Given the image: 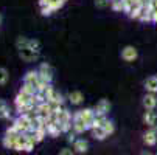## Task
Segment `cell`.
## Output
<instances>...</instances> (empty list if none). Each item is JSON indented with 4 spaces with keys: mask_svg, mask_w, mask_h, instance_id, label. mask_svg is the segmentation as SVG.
Returning a JSON list of instances; mask_svg holds the SVG:
<instances>
[{
    "mask_svg": "<svg viewBox=\"0 0 157 155\" xmlns=\"http://www.w3.org/2000/svg\"><path fill=\"white\" fill-rule=\"evenodd\" d=\"M37 72H39V78L42 82H47V84L53 82V68L48 62H40Z\"/></svg>",
    "mask_w": 157,
    "mask_h": 155,
    "instance_id": "cell-1",
    "label": "cell"
},
{
    "mask_svg": "<svg viewBox=\"0 0 157 155\" xmlns=\"http://www.w3.org/2000/svg\"><path fill=\"white\" fill-rule=\"evenodd\" d=\"M16 48L20 50V48H34V50H40V42L37 39H28V37H24L20 36L16 39Z\"/></svg>",
    "mask_w": 157,
    "mask_h": 155,
    "instance_id": "cell-2",
    "label": "cell"
},
{
    "mask_svg": "<svg viewBox=\"0 0 157 155\" xmlns=\"http://www.w3.org/2000/svg\"><path fill=\"white\" fill-rule=\"evenodd\" d=\"M19 53V57L25 62H34L39 59V54H40V50H34V48H20L17 50Z\"/></svg>",
    "mask_w": 157,
    "mask_h": 155,
    "instance_id": "cell-3",
    "label": "cell"
},
{
    "mask_svg": "<svg viewBox=\"0 0 157 155\" xmlns=\"http://www.w3.org/2000/svg\"><path fill=\"white\" fill-rule=\"evenodd\" d=\"M31 102V96L30 95H25V93H17V96L14 98V105H16V110H17V113L20 115L22 112H24V109Z\"/></svg>",
    "mask_w": 157,
    "mask_h": 155,
    "instance_id": "cell-4",
    "label": "cell"
},
{
    "mask_svg": "<svg viewBox=\"0 0 157 155\" xmlns=\"http://www.w3.org/2000/svg\"><path fill=\"white\" fill-rule=\"evenodd\" d=\"M72 123H73V132H75V134H78V135H81V134H84L86 130H89V126L82 121V118L79 115V110H76V112L73 113Z\"/></svg>",
    "mask_w": 157,
    "mask_h": 155,
    "instance_id": "cell-5",
    "label": "cell"
},
{
    "mask_svg": "<svg viewBox=\"0 0 157 155\" xmlns=\"http://www.w3.org/2000/svg\"><path fill=\"white\" fill-rule=\"evenodd\" d=\"M139 57V51L136 47H132V45H126L123 50H121V59L124 62H134V61H137Z\"/></svg>",
    "mask_w": 157,
    "mask_h": 155,
    "instance_id": "cell-6",
    "label": "cell"
},
{
    "mask_svg": "<svg viewBox=\"0 0 157 155\" xmlns=\"http://www.w3.org/2000/svg\"><path fill=\"white\" fill-rule=\"evenodd\" d=\"M109 112H110V101L106 99V98L100 99V101L97 102V105H95V113H97V115H104V116H107Z\"/></svg>",
    "mask_w": 157,
    "mask_h": 155,
    "instance_id": "cell-7",
    "label": "cell"
},
{
    "mask_svg": "<svg viewBox=\"0 0 157 155\" xmlns=\"http://www.w3.org/2000/svg\"><path fill=\"white\" fill-rule=\"evenodd\" d=\"M34 112L37 115H44V116H52L53 115V105L50 104V101H45V102H40L36 105V110Z\"/></svg>",
    "mask_w": 157,
    "mask_h": 155,
    "instance_id": "cell-8",
    "label": "cell"
},
{
    "mask_svg": "<svg viewBox=\"0 0 157 155\" xmlns=\"http://www.w3.org/2000/svg\"><path fill=\"white\" fill-rule=\"evenodd\" d=\"M143 123L149 127V129H155L157 127V113L154 110H146L143 113Z\"/></svg>",
    "mask_w": 157,
    "mask_h": 155,
    "instance_id": "cell-9",
    "label": "cell"
},
{
    "mask_svg": "<svg viewBox=\"0 0 157 155\" xmlns=\"http://www.w3.org/2000/svg\"><path fill=\"white\" fill-rule=\"evenodd\" d=\"M142 104H143V107L146 110H154L157 107V96H155V93H148L146 92V95L143 96Z\"/></svg>",
    "mask_w": 157,
    "mask_h": 155,
    "instance_id": "cell-10",
    "label": "cell"
},
{
    "mask_svg": "<svg viewBox=\"0 0 157 155\" xmlns=\"http://www.w3.org/2000/svg\"><path fill=\"white\" fill-rule=\"evenodd\" d=\"M39 81H40V78H39V72L37 70H28V72H25V75H24V82H27V84H31V85H37L39 84Z\"/></svg>",
    "mask_w": 157,
    "mask_h": 155,
    "instance_id": "cell-11",
    "label": "cell"
},
{
    "mask_svg": "<svg viewBox=\"0 0 157 155\" xmlns=\"http://www.w3.org/2000/svg\"><path fill=\"white\" fill-rule=\"evenodd\" d=\"M79 115H81L82 121L89 126V124H90V123L94 121V118H95V109H90V107L81 109V110H79Z\"/></svg>",
    "mask_w": 157,
    "mask_h": 155,
    "instance_id": "cell-12",
    "label": "cell"
},
{
    "mask_svg": "<svg viewBox=\"0 0 157 155\" xmlns=\"http://www.w3.org/2000/svg\"><path fill=\"white\" fill-rule=\"evenodd\" d=\"M143 141L146 146H155L157 143V130L155 129H149L145 132V135H143Z\"/></svg>",
    "mask_w": 157,
    "mask_h": 155,
    "instance_id": "cell-13",
    "label": "cell"
},
{
    "mask_svg": "<svg viewBox=\"0 0 157 155\" xmlns=\"http://www.w3.org/2000/svg\"><path fill=\"white\" fill-rule=\"evenodd\" d=\"M73 150H75V153H86L89 150V143L84 138H78L73 143Z\"/></svg>",
    "mask_w": 157,
    "mask_h": 155,
    "instance_id": "cell-14",
    "label": "cell"
},
{
    "mask_svg": "<svg viewBox=\"0 0 157 155\" xmlns=\"http://www.w3.org/2000/svg\"><path fill=\"white\" fill-rule=\"evenodd\" d=\"M145 90L148 93H157V76H149L145 81Z\"/></svg>",
    "mask_w": 157,
    "mask_h": 155,
    "instance_id": "cell-15",
    "label": "cell"
},
{
    "mask_svg": "<svg viewBox=\"0 0 157 155\" xmlns=\"http://www.w3.org/2000/svg\"><path fill=\"white\" fill-rule=\"evenodd\" d=\"M47 134H48V137H52V138H56V137H59V134H62L61 127H59V124H58L56 121H50V123L47 124Z\"/></svg>",
    "mask_w": 157,
    "mask_h": 155,
    "instance_id": "cell-16",
    "label": "cell"
},
{
    "mask_svg": "<svg viewBox=\"0 0 157 155\" xmlns=\"http://www.w3.org/2000/svg\"><path fill=\"white\" fill-rule=\"evenodd\" d=\"M20 134H17V135H10V134H5V137L2 138V144H3V147H6V149H14V144H16V141H17V137H19Z\"/></svg>",
    "mask_w": 157,
    "mask_h": 155,
    "instance_id": "cell-17",
    "label": "cell"
},
{
    "mask_svg": "<svg viewBox=\"0 0 157 155\" xmlns=\"http://www.w3.org/2000/svg\"><path fill=\"white\" fill-rule=\"evenodd\" d=\"M69 101L73 104V105H79L82 101H84V95L79 92V90H73L69 93Z\"/></svg>",
    "mask_w": 157,
    "mask_h": 155,
    "instance_id": "cell-18",
    "label": "cell"
},
{
    "mask_svg": "<svg viewBox=\"0 0 157 155\" xmlns=\"http://www.w3.org/2000/svg\"><path fill=\"white\" fill-rule=\"evenodd\" d=\"M0 120H11V112L5 99H0Z\"/></svg>",
    "mask_w": 157,
    "mask_h": 155,
    "instance_id": "cell-19",
    "label": "cell"
},
{
    "mask_svg": "<svg viewBox=\"0 0 157 155\" xmlns=\"http://www.w3.org/2000/svg\"><path fill=\"white\" fill-rule=\"evenodd\" d=\"M19 92H20V93H25V95H30V96H33V95L37 93L36 87L31 85V84H27V82L22 84V87H20V90H19Z\"/></svg>",
    "mask_w": 157,
    "mask_h": 155,
    "instance_id": "cell-20",
    "label": "cell"
},
{
    "mask_svg": "<svg viewBox=\"0 0 157 155\" xmlns=\"http://www.w3.org/2000/svg\"><path fill=\"white\" fill-rule=\"evenodd\" d=\"M101 127H103V130L107 134V137H109V135H112V134L115 132V124H114V121L109 120V118H106V121L103 123V126H101Z\"/></svg>",
    "mask_w": 157,
    "mask_h": 155,
    "instance_id": "cell-21",
    "label": "cell"
},
{
    "mask_svg": "<svg viewBox=\"0 0 157 155\" xmlns=\"http://www.w3.org/2000/svg\"><path fill=\"white\" fill-rule=\"evenodd\" d=\"M34 134V137H36V141L37 143H40V141H44V138H45L48 134H47V127H36V130L33 132Z\"/></svg>",
    "mask_w": 157,
    "mask_h": 155,
    "instance_id": "cell-22",
    "label": "cell"
},
{
    "mask_svg": "<svg viewBox=\"0 0 157 155\" xmlns=\"http://www.w3.org/2000/svg\"><path fill=\"white\" fill-rule=\"evenodd\" d=\"M92 137L98 141H103L107 138V134L103 130V127H97V129H92Z\"/></svg>",
    "mask_w": 157,
    "mask_h": 155,
    "instance_id": "cell-23",
    "label": "cell"
},
{
    "mask_svg": "<svg viewBox=\"0 0 157 155\" xmlns=\"http://www.w3.org/2000/svg\"><path fill=\"white\" fill-rule=\"evenodd\" d=\"M143 9H145V6H134L131 11H129V17L131 19H136V20H139L140 17H142V14H143Z\"/></svg>",
    "mask_w": 157,
    "mask_h": 155,
    "instance_id": "cell-24",
    "label": "cell"
},
{
    "mask_svg": "<svg viewBox=\"0 0 157 155\" xmlns=\"http://www.w3.org/2000/svg\"><path fill=\"white\" fill-rule=\"evenodd\" d=\"M25 141H27V138H25V134H20V135L17 137V141H16V144H14V150H17V152H24Z\"/></svg>",
    "mask_w": 157,
    "mask_h": 155,
    "instance_id": "cell-25",
    "label": "cell"
},
{
    "mask_svg": "<svg viewBox=\"0 0 157 155\" xmlns=\"http://www.w3.org/2000/svg\"><path fill=\"white\" fill-rule=\"evenodd\" d=\"M50 104L53 105V109H56V107H61V105H64V96H62V95H61L59 92H56V93H55V96L52 98Z\"/></svg>",
    "mask_w": 157,
    "mask_h": 155,
    "instance_id": "cell-26",
    "label": "cell"
},
{
    "mask_svg": "<svg viewBox=\"0 0 157 155\" xmlns=\"http://www.w3.org/2000/svg\"><path fill=\"white\" fill-rule=\"evenodd\" d=\"M110 8H112V11H115V13H123L124 11L123 0H112V2H110Z\"/></svg>",
    "mask_w": 157,
    "mask_h": 155,
    "instance_id": "cell-27",
    "label": "cell"
},
{
    "mask_svg": "<svg viewBox=\"0 0 157 155\" xmlns=\"http://www.w3.org/2000/svg\"><path fill=\"white\" fill-rule=\"evenodd\" d=\"M10 79V73L5 67H0V85H5Z\"/></svg>",
    "mask_w": 157,
    "mask_h": 155,
    "instance_id": "cell-28",
    "label": "cell"
},
{
    "mask_svg": "<svg viewBox=\"0 0 157 155\" xmlns=\"http://www.w3.org/2000/svg\"><path fill=\"white\" fill-rule=\"evenodd\" d=\"M55 93H56V90H55V87H53V84H50L47 88H45V92H44V95H45V98H47V101H52V98L55 96Z\"/></svg>",
    "mask_w": 157,
    "mask_h": 155,
    "instance_id": "cell-29",
    "label": "cell"
},
{
    "mask_svg": "<svg viewBox=\"0 0 157 155\" xmlns=\"http://www.w3.org/2000/svg\"><path fill=\"white\" fill-rule=\"evenodd\" d=\"M95 6L100 9H104V8L110 6V0H95Z\"/></svg>",
    "mask_w": 157,
    "mask_h": 155,
    "instance_id": "cell-30",
    "label": "cell"
},
{
    "mask_svg": "<svg viewBox=\"0 0 157 155\" xmlns=\"http://www.w3.org/2000/svg\"><path fill=\"white\" fill-rule=\"evenodd\" d=\"M40 14L45 16V17H48V16L53 14V11L50 9V6H42V8H40Z\"/></svg>",
    "mask_w": 157,
    "mask_h": 155,
    "instance_id": "cell-31",
    "label": "cell"
},
{
    "mask_svg": "<svg viewBox=\"0 0 157 155\" xmlns=\"http://www.w3.org/2000/svg\"><path fill=\"white\" fill-rule=\"evenodd\" d=\"M67 135H69V137H67V141H69V143H75V141L78 140V138H76L78 134H75V132H69Z\"/></svg>",
    "mask_w": 157,
    "mask_h": 155,
    "instance_id": "cell-32",
    "label": "cell"
},
{
    "mask_svg": "<svg viewBox=\"0 0 157 155\" xmlns=\"http://www.w3.org/2000/svg\"><path fill=\"white\" fill-rule=\"evenodd\" d=\"M59 155H75V150L73 149H62L61 152H59Z\"/></svg>",
    "mask_w": 157,
    "mask_h": 155,
    "instance_id": "cell-33",
    "label": "cell"
},
{
    "mask_svg": "<svg viewBox=\"0 0 157 155\" xmlns=\"http://www.w3.org/2000/svg\"><path fill=\"white\" fill-rule=\"evenodd\" d=\"M152 24H157V9L152 11Z\"/></svg>",
    "mask_w": 157,
    "mask_h": 155,
    "instance_id": "cell-34",
    "label": "cell"
},
{
    "mask_svg": "<svg viewBox=\"0 0 157 155\" xmlns=\"http://www.w3.org/2000/svg\"><path fill=\"white\" fill-rule=\"evenodd\" d=\"M142 155H151V153H149V152H143Z\"/></svg>",
    "mask_w": 157,
    "mask_h": 155,
    "instance_id": "cell-35",
    "label": "cell"
},
{
    "mask_svg": "<svg viewBox=\"0 0 157 155\" xmlns=\"http://www.w3.org/2000/svg\"><path fill=\"white\" fill-rule=\"evenodd\" d=\"M0 24H2V14H0Z\"/></svg>",
    "mask_w": 157,
    "mask_h": 155,
    "instance_id": "cell-36",
    "label": "cell"
},
{
    "mask_svg": "<svg viewBox=\"0 0 157 155\" xmlns=\"http://www.w3.org/2000/svg\"><path fill=\"white\" fill-rule=\"evenodd\" d=\"M155 130H157V127H155Z\"/></svg>",
    "mask_w": 157,
    "mask_h": 155,
    "instance_id": "cell-37",
    "label": "cell"
},
{
    "mask_svg": "<svg viewBox=\"0 0 157 155\" xmlns=\"http://www.w3.org/2000/svg\"><path fill=\"white\" fill-rule=\"evenodd\" d=\"M110 2H112V0H110Z\"/></svg>",
    "mask_w": 157,
    "mask_h": 155,
    "instance_id": "cell-38",
    "label": "cell"
},
{
    "mask_svg": "<svg viewBox=\"0 0 157 155\" xmlns=\"http://www.w3.org/2000/svg\"><path fill=\"white\" fill-rule=\"evenodd\" d=\"M155 155H157V153H155Z\"/></svg>",
    "mask_w": 157,
    "mask_h": 155,
    "instance_id": "cell-39",
    "label": "cell"
}]
</instances>
